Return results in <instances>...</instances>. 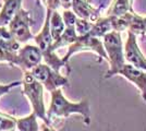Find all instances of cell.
<instances>
[{
  "mask_svg": "<svg viewBox=\"0 0 146 131\" xmlns=\"http://www.w3.org/2000/svg\"><path fill=\"white\" fill-rule=\"evenodd\" d=\"M71 114H80L83 116L85 125L91 124V108L88 100L79 103H71L63 96L60 88L51 92V103L47 112L49 121L52 118H67Z\"/></svg>",
  "mask_w": 146,
  "mask_h": 131,
  "instance_id": "1",
  "label": "cell"
},
{
  "mask_svg": "<svg viewBox=\"0 0 146 131\" xmlns=\"http://www.w3.org/2000/svg\"><path fill=\"white\" fill-rule=\"evenodd\" d=\"M104 46L108 55V63L110 68L105 74V79L111 78L119 73V70L127 63L124 56V48L122 47L120 32L112 31L104 36Z\"/></svg>",
  "mask_w": 146,
  "mask_h": 131,
  "instance_id": "2",
  "label": "cell"
},
{
  "mask_svg": "<svg viewBox=\"0 0 146 131\" xmlns=\"http://www.w3.org/2000/svg\"><path fill=\"white\" fill-rule=\"evenodd\" d=\"M23 86H24L23 94L26 95L27 98L30 100L32 107H33V112L36 114L38 118H42L49 126L50 121L47 117V112H46L43 97V84L39 81H37L31 71L25 70L24 76H23Z\"/></svg>",
  "mask_w": 146,
  "mask_h": 131,
  "instance_id": "3",
  "label": "cell"
},
{
  "mask_svg": "<svg viewBox=\"0 0 146 131\" xmlns=\"http://www.w3.org/2000/svg\"><path fill=\"white\" fill-rule=\"evenodd\" d=\"M37 81H39L49 92H52L63 85H68V79L62 76L60 72H57L48 65L39 63L35 68L30 70Z\"/></svg>",
  "mask_w": 146,
  "mask_h": 131,
  "instance_id": "4",
  "label": "cell"
},
{
  "mask_svg": "<svg viewBox=\"0 0 146 131\" xmlns=\"http://www.w3.org/2000/svg\"><path fill=\"white\" fill-rule=\"evenodd\" d=\"M32 22L33 20L31 18V13L21 7L9 24V31L19 43H26L29 39L33 38L30 31Z\"/></svg>",
  "mask_w": 146,
  "mask_h": 131,
  "instance_id": "5",
  "label": "cell"
},
{
  "mask_svg": "<svg viewBox=\"0 0 146 131\" xmlns=\"http://www.w3.org/2000/svg\"><path fill=\"white\" fill-rule=\"evenodd\" d=\"M82 50L95 51V53H97L99 56L105 58L108 61V55H107V51L105 49L104 43L102 41H99V37L92 36L90 34H86V35H83V36H79L74 43L69 46V51H68V54L66 55V57L63 59L66 61H68L69 58L72 56L74 53L82 51Z\"/></svg>",
  "mask_w": 146,
  "mask_h": 131,
  "instance_id": "6",
  "label": "cell"
},
{
  "mask_svg": "<svg viewBox=\"0 0 146 131\" xmlns=\"http://www.w3.org/2000/svg\"><path fill=\"white\" fill-rule=\"evenodd\" d=\"M19 43L5 26H0V61H8L11 65H18Z\"/></svg>",
  "mask_w": 146,
  "mask_h": 131,
  "instance_id": "7",
  "label": "cell"
},
{
  "mask_svg": "<svg viewBox=\"0 0 146 131\" xmlns=\"http://www.w3.org/2000/svg\"><path fill=\"white\" fill-rule=\"evenodd\" d=\"M43 59V53L39 49V47L33 45H25L24 47H21L19 50L18 65L23 70H32L38 66Z\"/></svg>",
  "mask_w": 146,
  "mask_h": 131,
  "instance_id": "8",
  "label": "cell"
},
{
  "mask_svg": "<svg viewBox=\"0 0 146 131\" xmlns=\"http://www.w3.org/2000/svg\"><path fill=\"white\" fill-rule=\"evenodd\" d=\"M124 56H125V60L129 63L146 71V58L139 48L135 34L130 31H128V39L124 47Z\"/></svg>",
  "mask_w": 146,
  "mask_h": 131,
  "instance_id": "9",
  "label": "cell"
},
{
  "mask_svg": "<svg viewBox=\"0 0 146 131\" xmlns=\"http://www.w3.org/2000/svg\"><path fill=\"white\" fill-rule=\"evenodd\" d=\"M118 74L123 75L129 81L132 82L133 84H135L139 87L142 92L143 100L146 102V71L136 68L135 66L131 65V63H125L124 66L119 70Z\"/></svg>",
  "mask_w": 146,
  "mask_h": 131,
  "instance_id": "10",
  "label": "cell"
},
{
  "mask_svg": "<svg viewBox=\"0 0 146 131\" xmlns=\"http://www.w3.org/2000/svg\"><path fill=\"white\" fill-rule=\"evenodd\" d=\"M72 9L74 13L76 14V17H79L81 19H84L90 21L92 23H95L99 18V12H100V8L95 9L90 5L88 0H73L72 1Z\"/></svg>",
  "mask_w": 146,
  "mask_h": 131,
  "instance_id": "11",
  "label": "cell"
},
{
  "mask_svg": "<svg viewBox=\"0 0 146 131\" xmlns=\"http://www.w3.org/2000/svg\"><path fill=\"white\" fill-rule=\"evenodd\" d=\"M51 9H47V17H46V21L43 26V30L40 33L34 37L36 44L38 45L39 49L42 50V53H46L49 49H51V46L54 44V39L51 36V32H50V17H51Z\"/></svg>",
  "mask_w": 146,
  "mask_h": 131,
  "instance_id": "12",
  "label": "cell"
},
{
  "mask_svg": "<svg viewBox=\"0 0 146 131\" xmlns=\"http://www.w3.org/2000/svg\"><path fill=\"white\" fill-rule=\"evenodd\" d=\"M125 21L127 27L134 34H145L146 33V18H141L134 12H127L122 15Z\"/></svg>",
  "mask_w": 146,
  "mask_h": 131,
  "instance_id": "13",
  "label": "cell"
},
{
  "mask_svg": "<svg viewBox=\"0 0 146 131\" xmlns=\"http://www.w3.org/2000/svg\"><path fill=\"white\" fill-rule=\"evenodd\" d=\"M22 0H5V5L0 12V26H6L10 24L18 10L21 8Z\"/></svg>",
  "mask_w": 146,
  "mask_h": 131,
  "instance_id": "14",
  "label": "cell"
},
{
  "mask_svg": "<svg viewBox=\"0 0 146 131\" xmlns=\"http://www.w3.org/2000/svg\"><path fill=\"white\" fill-rule=\"evenodd\" d=\"M112 31H113L112 18L107 17V18H99L95 23H93V26L88 34L95 37H104L106 34Z\"/></svg>",
  "mask_w": 146,
  "mask_h": 131,
  "instance_id": "15",
  "label": "cell"
},
{
  "mask_svg": "<svg viewBox=\"0 0 146 131\" xmlns=\"http://www.w3.org/2000/svg\"><path fill=\"white\" fill-rule=\"evenodd\" d=\"M64 21L63 18L61 17L59 12L57 10H52L51 17H50V32H51V36L54 39V43L59 41L61 35L64 32Z\"/></svg>",
  "mask_w": 146,
  "mask_h": 131,
  "instance_id": "16",
  "label": "cell"
},
{
  "mask_svg": "<svg viewBox=\"0 0 146 131\" xmlns=\"http://www.w3.org/2000/svg\"><path fill=\"white\" fill-rule=\"evenodd\" d=\"M127 12H134L132 9V5L129 0H115L108 10L107 17H117L120 18Z\"/></svg>",
  "mask_w": 146,
  "mask_h": 131,
  "instance_id": "17",
  "label": "cell"
},
{
  "mask_svg": "<svg viewBox=\"0 0 146 131\" xmlns=\"http://www.w3.org/2000/svg\"><path fill=\"white\" fill-rule=\"evenodd\" d=\"M17 127L19 131H38L37 115L33 112L25 118L17 119Z\"/></svg>",
  "mask_w": 146,
  "mask_h": 131,
  "instance_id": "18",
  "label": "cell"
},
{
  "mask_svg": "<svg viewBox=\"0 0 146 131\" xmlns=\"http://www.w3.org/2000/svg\"><path fill=\"white\" fill-rule=\"evenodd\" d=\"M92 26H93V23L90 22V21H87V20L81 19V18L76 19L75 30H76V33H78L79 36H83V35L88 34L90 31H91Z\"/></svg>",
  "mask_w": 146,
  "mask_h": 131,
  "instance_id": "19",
  "label": "cell"
},
{
  "mask_svg": "<svg viewBox=\"0 0 146 131\" xmlns=\"http://www.w3.org/2000/svg\"><path fill=\"white\" fill-rule=\"evenodd\" d=\"M17 126V119L0 114V131H10Z\"/></svg>",
  "mask_w": 146,
  "mask_h": 131,
  "instance_id": "20",
  "label": "cell"
},
{
  "mask_svg": "<svg viewBox=\"0 0 146 131\" xmlns=\"http://www.w3.org/2000/svg\"><path fill=\"white\" fill-rule=\"evenodd\" d=\"M21 84L20 81L13 82V83H10V84H6V85H0V97L3 95V94H7L10 92V90L13 88L14 86H18Z\"/></svg>",
  "mask_w": 146,
  "mask_h": 131,
  "instance_id": "21",
  "label": "cell"
},
{
  "mask_svg": "<svg viewBox=\"0 0 146 131\" xmlns=\"http://www.w3.org/2000/svg\"><path fill=\"white\" fill-rule=\"evenodd\" d=\"M43 1L45 2V5L47 6V8L51 9V10H57L61 6L60 0H43Z\"/></svg>",
  "mask_w": 146,
  "mask_h": 131,
  "instance_id": "22",
  "label": "cell"
},
{
  "mask_svg": "<svg viewBox=\"0 0 146 131\" xmlns=\"http://www.w3.org/2000/svg\"><path fill=\"white\" fill-rule=\"evenodd\" d=\"M72 1L73 0H60V3L66 10H68L69 8H71V6H72Z\"/></svg>",
  "mask_w": 146,
  "mask_h": 131,
  "instance_id": "23",
  "label": "cell"
},
{
  "mask_svg": "<svg viewBox=\"0 0 146 131\" xmlns=\"http://www.w3.org/2000/svg\"><path fill=\"white\" fill-rule=\"evenodd\" d=\"M42 131H55V130H52V129L50 128V126L44 125L43 127H42Z\"/></svg>",
  "mask_w": 146,
  "mask_h": 131,
  "instance_id": "24",
  "label": "cell"
},
{
  "mask_svg": "<svg viewBox=\"0 0 146 131\" xmlns=\"http://www.w3.org/2000/svg\"><path fill=\"white\" fill-rule=\"evenodd\" d=\"M129 1H130V3H131V5L133 3V0H129Z\"/></svg>",
  "mask_w": 146,
  "mask_h": 131,
  "instance_id": "25",
  "label": "cell"
}]
</instances>
